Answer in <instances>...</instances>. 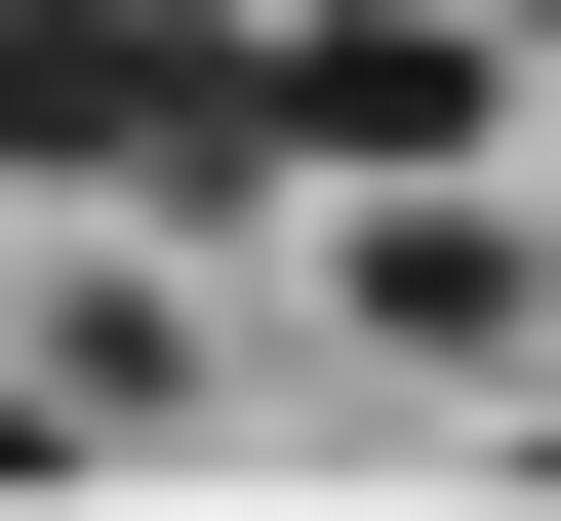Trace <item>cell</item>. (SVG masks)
Returning a JSON list of instances; mask_svg holds the SVG:
<instances>
[{
	"mask_svg": "<svg viewBox=\"0 0 561 521\" xmlns=\"http://www.w3.org/2000/svg\"><path fill=\"white\" fill-rule=\"evenodd\" d=\"M0 161L201 201V161H241V0H0Z\"/></svg>",
	"mask_w": 561,
	"mask_h": 521,
	"instance_id": "obj_1",
	"label": "cell"
}]
</instances>
